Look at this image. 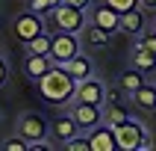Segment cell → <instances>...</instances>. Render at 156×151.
I'll return each instance as SVG.
<instances>
[{"label": "cell", "instance_id": "484cf974", "mask_svg": "<svg viewBox=\"0 0 156 151\" xmlns=\"http://www.w3.org/2000/svg\"><path fill=\"white\" fill-rule=\"evenodd\" d=\"M121 95H127L121 89V83H118V86H106V104H109V101H121Z\"/></svg>", "mask_w": 156, "mask_h": 151}, {"label": "cell", "instance_id": "8fae6325", "mask_svg": "<svg viewBox=\"0 0 156 151\" xmlns=\"http://www.w3.org/2000/svg\"><path fill=\"white\" fill-rule=\"evenodd\" d=\"M74 101H86V104H106V86L97 77H88L77 86V98Z\"/></svg>", "mask_w": 156, "mask_h": 151}, {"label": "cell", "instance_id": "2e32d148", "mask_svg": "<svg viewBox=\"0 0 156 151\" xmlns=\"http://www.w3.org/2000/svg\"><path fill=\"white\" fill-rule=\"evenodd\" d=\"M127 119H133L130 110L121 104V101H109V104H103V122L112 124V127H118V124H124Z\"/></svg>", "mask_w": 156, "mask_h": 151}, {"label": "cell", "instance_id": "f546056e", "mask_svg": "<svg viewBox=\"0 0 156 151\" xmlns=\"http://www.w3.org/2000/svg\"><path fill=\"white\" fill-rule=\"evenodd\" d=\"M139 3L147 9V12H156V0H139Z\"/></svg>", "mask_w": 156, "mask_h": 151}, {"label": "cell", "instance_id": "1f68e13d", "mask_svg": "<svg viewBox=\"0 0 156 151\" xmlns=\"http://www.w3.org/2000/svg\"><path fill=\"white\" fill-rule=\"evenodd\" d=\"M153 83H156V80H153Z\"/></svg>", "mask_w": 156, "mask_h": 151}, {"label": "cell", "instance_id": "7402d4cb", "mask_svg": "<svg viewBox=\"0 0 156 151\" xmlns=\"http://www.w3.org/2000/svg\"><path fill=\"white\" fill-rule=\"evenodd\" d=\"M59 3H62V0H30L27 9H33V12H38V15H50Z\"/></svg>", "mask_w": 156, "mask_h": 151}, {"label": "cell", "instance_id": "cb8c5ba5", "mask_svg": "<svg viewBox=\"0 0 156 151\" xmlns=\"http://www.w3.org/2000/svg\"><path fill=\"white\" fill-rule=\"evenodd\" d=\"M136 44L144 47V51H150V53H156V33L153 30H150V33H141L139 39H136Z\"/></svg>", "mask_w": 156, "mask_h": 151}, {"label": "cell", "instance_id": "3957f363", "mask_svg": "<svg viewBox=\"0 0 156 151\" xmlns=\"http://www.w3.org/2000/svg\"><path fill=\"white\" fill-rule=\"evenodd\" d=\"M12 33L18 36V42L27 44L30 39L47 33V27H44V15L33 12V9H27V12H21V15H15V21H12Z\"/></svg>", "mask_w": 156, "mask_h": 151}, {"label": "cell", "instance_id": "f1b7e54d", "mask_svg": "<svg viewBox=\"0 0 156 151\" xmlns=\"http://www.w3.org/2000/svg\"><path fill=\"white\" fill-rule=\"evenodd\" d=\"M150 148H153V139H150V133H147V136H144V142L139 145V151H150Z\"/></svg>", "mask_w": 156, "mask_h": 151}, {"label": "cell", "instance_id": "ba28073f", "mask_svg": "<svg viewBox=\"0 0 156 151\" xmlns=\"http://www.w3.org/2000/svg\"><path fill=\"white\" fill-rule=\"evenodd\" d=\"M91 24L103 27L109 36H115V33H121V12L112 9L109 3H100V6L91 9Z\"/></svg>", "mask_w": 156, "mask_h": 151}, {"label": "cell", "instance_id": "44dd1931", "mask_svg": "<svg viewBox=\"0 0 156 151\" xmlns=\"http://www.w3.org/2000/svg\"><path fill=\"white\" fill-rule=\"evenodd\" d=\"M62 148H68V151H91V139H88V133H77V136H71Z\"/></svg>", "mask_w": 156, "mask_h": 151}, {"label": "cell", "instance_id": "d6986e66", "mask_svg": "<svg viewBox=\"0 0 156 151\" xmlns=\"http://www.w3.org/2000/svg\"><path fill=\"white\" fill-rule=\"evenodd\" d=\"M109 39H112V36L106 33L103 27H97V24H86V30H83V42L91 44V47H103Z\"/></svg>", "mask_w": 156, "mask_h": 151}, {"label": "cell", "instance_id": "7c38bea8", "mask_svg": "<svg viewBox=\"0 0 156 151\" xmlns=\"http://www.w3.org/2000/svg\"><path fill=\"white\" fill-rule=\"evenodd\" d=\"M50 68H53L50 53H27V56H24V74L33 80V83H35L38 77H44Z\"/></svg>", "mask_w": 156, "mask_h": 151}, {"label": "cell", "instance_id": "30bf717a", "mask_svg": "<svg viewBox=\"0 0 156 151\" xmlns=\"http://www.w3.org/2000/svg\"><path fill=\"white\" fill-rule=\"evenodd\" d=\"M88 139H91V151H115L118 148V136H115L112 124H97L94 130H88Z\"/></svg>", "mask_w": 156, "mask_h": 151}, {"label": "cell", "instance_id": "5b68a950", "mask_svg": "<svg viewBox=\"0 0 156 151\" xmlns=\"http://www.w3.org/2000/svg\"><path fill=\"white\" fill-rule=\"evenodd\" d=\"M68 113L74 115V122L80 124V130H94L97 124H103V104H86V101H74L68 107Z\"/></svg>", "mask_w": 156, "mask_h": 151}, {"label": "cell", "instance_id": "7a4b0ae2", "mask_svg": "<svg viewBox=\"0 0 156 151\" xmlns=\"http://www.w3.org/2000/svg\"><path fill=\"white\" fill-rule=\"evenodd\" d=\"M47 18H50V24H53V33L56 30H62V33H83L86 30V9H77V6H71V3H65V0Z\"/></svg>", "mask_w": 156, "mask_h": 151}, {"label": "cell", "instance_id": "9c48e42d", "mask_svg": "<svg viewBox=\"0 0 156 151\" xmlns=\"http://www.w3.org/2000/svg\"><path fill=\"white\" fill-rule=\"evenodd\" d=\"M144 27H147V9L144 6H136V9L121 15V33L133 36V39H139L144 33Z\"/></svg>", "mask_w": 156, "mask_h": 151}, {"label": "cell", "instance_id": "603a6c76", "mask_svg": "<svg viewBox=\"0 0 156 151\" xmlns=\"http://www.w3.org/2000/svg\"><path fill=\"white\" fill-rule=\"evenodd\" d=\"M3 151H30V142L21 136V133H15V136H9V139H3V145H0Z\"/></svg>", "mask_w": 156, "mask_h": 151}, {"label": "cell", "instance_id": "52a82bcc", "mask_svg": "<svg viewBox=\"0 0 156 151\" xmlns=\"http://www.w3.org/2000/svg\"><path fill=\"white\" fill-rule=\"evenodd\" d=\"M18 133L24 136L27 142H35V139H44L50 136V124L41 113H24L18 119Z\"/></svg>", "mask_w": 156, "mask_h": 151}, {"label": "cell", "instance_id": "6da1fadb", "mask_svg": "<svg viewBox=\"0 0 156 151\" xmlns=\"http://www.w3.org/2000/svg\"><path fill=\"white\" fill-rule=\"evenodd\" d=\"M35 86H38V95L47 101V104L53 107H65L71 104L74 98H77V80H74V74H71L65 65H56L53 62V68L44 74V77L35 80Z\"/></svg>", "mask_w": 156, "mask_h": 151}, {"label": "cell", "instance_id": "5bb4252c", "mask_svg": "<svg viewBox=\"0 0 156 151\" xmlns=\"http://www.w3.org/2000/svg\"><path fill=\"white\" fill-rule=\"evenodd\" d=\"M65 68L74 74V80H77V83H83V80H88V77H94V62L88 59L83 51H80L74 59H68V62H65Z\"/></svg>", "mask_w": 156, "mask_h": 151}, {"label": "cell", "instance_id": "83f0119b", "mask_svg": "<svg viewBox=\"0 0 156 151\" xmlns=\"http://www.w3.org/2000/svg\"><path fill=\"white\" fill-rule=\"evenodd\" d=\"M65 3H71V6H77V9H88L91 6V0H65Z\"/></svg>", "mask_w": 156, "mask_h": 151}, {"label": "cell", "instance_id": "ffe728a7", "mask_svg": "<svg viewBox=\"0 0 156 151\" xmlns=\"http://www.w3.org/2000/svg\"><path fill=\"white\" fill-rule=\"evenodd\" d=\"M50 39L53 36L41 33V36H35V39H30L24 47H27V53H50Z\"/></svg>", "mask_w": 156, "mask_h": 151}, {"label": "cell", "instance_id": "4fadbf2b", "mask_svg": "<svg viewBox=\"0 0 156 151\" xmlns=\"http://www.w3.org/2000/svg\"><path fill=\"white\" fill-rule=\"evenodd\" d=\"M77 133H83L80 130V124L74 122V115H59L56 122L50 124V136H53V142H59V145H65V142L71 139V136H77Z\"/></svg>", "mask_w": 156, "mask_h": 151}, {"label": "cell", "instance_id": "4316f807", "mask_svg": "<svg viewBox=\"0 0 156 151\" xmlns=\"http://www.w3.org/2000/svg\"><path fill=\"white\" fill-rule=\"evenodd\" d=\"M6 80H9V68H6V59L0 56V89L6 86Z\"/></svg>", "mask_w": 156, "mask_h": 151}, {"label": "cell", "instance_id": "9a60e30c", "mask_svg": "<svg viewBox=\"0 0 156 151\" xmlns=\"http://www.w3.org/2000/svg\"><path fill=\"white\" fill-rule=\"evenodd\" d=\"M133 104L139 107V110H144V113H153L156 110V83H144V86L139 89V92H133Z\"/></svg>", "mask_w": 156, "mask_h": 151}, {"label": "cell", "instance_id": "4dcf8cb0", "mask_svg": "<svg viewBox=\"0 0 156 151\" xmlns=\"http://www.w3.org/2000/svg\"><path fill=\"white\" fill-rule=\"evenodd\" d=\"M153 33H156V18H153Z\"/></svg>", "mask_w": 156, "mask_h": 151}, {"label": "cell", "instance_id": "ac0fdd59", "mask_svg": "<svg viewBox=\"0 0 156 151\" xmlns=\"http://www.w3.org/2000/svg\"><path fill=\"white\" fill-rule=\"evenodd\" d=\"M118 83H121V89L127 92V95H133V92H139L147 80H144V71H139L136 65H130V68L121 74V80H118Z\"/></svg>", "mask_w": 156, "mask_h": 151}, {"label": "cell", "instance_id": "d4e9b609", "mask_svg": "<svg viewBox=\"0 0 156 151\" xmlns=\"http://www.w3.org/2000/svg\"><path fill=\"white\" fill-rule=\"evenodd\" d=\"M103 3H109L112 9H118L121 15H124V12H130V9H136V6H141L139 0H103Z\"/></svg>", "mask_w": 156, "mask_h": 151}, {"label": "cell", "instance_id": "8992f818", "mask_svg": "<svg viewBox=\"0 0 156 151\" xmlns=\"http://www.w3.org/2000/svg\"><path fill=\"white\" fill-rule=\"evenodd\" d=\"M115 136H118V148L121 151H139V145L147 136V127L141 122H136V119H127L124 124L115 127Z\"/></svg>", "mask_w": 156, "mask_h": 151}, {"label": "cell", "instance_id": "277c9868", "mask_svg": "<svg viewBox=\"0 0 156 151\" xmlns=\"http://www.w3.org/2000/svg\"><path fill=\"white\" fill-rule=\"evenodd\" d=\"M80 53V39L77 33H62V30H56L50 39V59L56 62V65H65L68 59H74Z\"/></svg>", "mask_w": 156, "mask_h": 151}, {"label": "cell", "instance_id": "e0dca14e", "mask_svg": "<svg viewBox=\"0 0 156 151\" xmlns=\"http://www.w3.org/2000/svg\"><path fill=\"white\" fill-rule=\"evenodd\" d=\"M130 65H136L139 71H144V74H150V71H156V53H150V51H144V47H133V53H130Z\"/></svg>", "mask_w": 156, "mask_h": 151}]
</instances>
